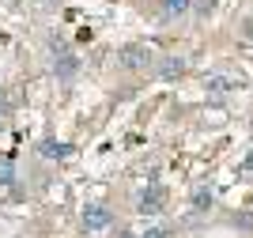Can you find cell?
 <instances>
[{
	"instance_id": "4",
	"label": "cell",
	"mask_w": 253,
	"mask_h": 238,
	"mask_svg": "<svg viewBox=\"0 0 253 238\" xmlns=\"http://www.w3.org/2000/svg\"><path fill=\"white\" fill-rule=\"evenodd\" d=\"M80 227L87 231V235H98V231H110L114 227V212L106 204H87L84 216H80Z\"/></svg>"
},
{
	"instance_id": "3",
	"label": "cell",
	"mask_w": 253,
	"mask_h": 238,
	"mask_svg": "<svg viewBox=\"0 0 253 238\" xmlns=\"http://www.w3.org/2000/svg\"><path fill=\"white\" fill-rule=\"evenodd\" d=\"M167 200H170L167 186L151 182V186H144V189H140V197H136V212H140L144 219H159L163 212H167Z\"/></svg>"
},
{
	"instance_id": "8",
	"label": "cell",
	"mask_w": 253,
	"mask_h": 238,
	"mask_svg": "<svg viewBox=\"0 0 253 238\" xmlns=\"http://www.w3.org/2000/svg\"><path fill=\"white\" fill-rule=\"evenodd\" d=\"M189 204H193V212H201V216L211 212V208H215V189H211V186H197L189 193Z\"/></svg>"
},
{
	"instance_id": "12",
	"label": "cell",
	"mask_w": 253,
	"mask_h": 238,
	"mask_svg": "<svg viewBox=\"0 0 253 238\" xmlns=\"http://www.w3.org/2000/svg\"><path fill=\"white\" fill-rule=\"evenodd\" d=\"M215 4H219V0H193V15H197V19H208L211 11H215Z\"/></svg>"
},
{
	"instance_id": "2",
	"label": "cell",
	"mask_w": 253,
	"mask_h": 238,
	"mask_svg": "<svg viewBox=\"0 0 253 238\" xmlns=\"http://www.w3.org/2000/svg\"><path fill=\"white\" fill-rule=\"evenodd\" d=\"M114 64L117 72H148V68H155V49L148 42H125V46H117Z\"/></svg>"
},
{
	"instance_id": "9",
	"label": "cell",
	"mask_w": 253,
	"mask_h": 238,
	"mask_svg": "<svg viewBox=\"0 0 253 238\" xmlns=\"http://www.w3.org/2000/svg\"><path fill=\"white\" fill-rule=\"evenodd\" d=\"M38 155H42V159H68V155H72V147L64 144V140H57V136H45L42 144H38Z\"/></svg>"
},
{
	"instance_id": "13",
	"label": "cell",
	"mask_w": 253,
	"mask_h": 238,
	"mask_svg": "<svg viewBox=\"0 0 253 238\" xmlns=\"http://www.w3.org/2000/svg\"><path fill=\"white\" fill-rule=\"evenodd\" d=\"M110 238H136V235H132L128 227H114V235H110Z\"/></svg>"
},
{
	"instance_id": "5",
	"label": "cell",
	"mask_w": 253,
	"mask_h": 238,
	"mask_svg": "<svg viewBox=\"0 0 253 238\" xmlns=\"http://www.w3.org/2000/svg\"><path fill=\"white\" fill-rule=\"evenodd\" d=\"M185 68H189V61L185 57H178V53H170V57H155V76L163 83H174L185 76Z\"/></svg>"
},
{
	"instance_id": "7",
	"label": "cell",
	"mask_w": 253,
	"mask_h": 238,
	"mask_svg": "<svg viewBox=\"0 0 253 238\" xmlns=\"http://www.w3.org/2000/svg\"><path fill=\"white\" fill-rule=\"evenodd\" d=\"M204 87H208V95H231L234 87H242V80H234L227 72H208L204 76Z\"/></svg>"
},
{
	"instance_id": "14",
	"label": "cell",
	"mask_w": 253,
	"mask_h": 238,
	"mask_svg": "<svg viewBox=\"0 0 253 238\" xmlns=\"http://www.w3.org/2000/svg\"><path fill=\"white\" fill-rule=\"evenodd\" d=\"M34 4H42V8H61V0H34Z\"/></svg>"
},
{
	"instance_id": "1",
	"label": "cell",
	"mask_w": 253,
	"mask_h": 238,
	"mask_svg": "<svg viewBox=\"0 0 253 238\" xmlns=\"http://www.w3.org/2000/svg\"><path fill=\"white\" fill-rule=\"evenodd\" d=\"M45 49H49V68L61 83H72L76 76H80V57H76V49L68 46L64 34H49V38H45Z\"/></svg>"
},
{
	"instance_id": "11",
	"label": "cell",
	"mask_w": 253,
	"mask_h": 238,
	"mask_svg": "<svg viewBox=\"0 0 253 238\" xmlns=\"http://www.w3.org/2000/svg\"><path fill=\"white\" fill-rule=\"evenodd\" d=\"M170 235H174V223H155V227H148L136 238H170Z\"/></svg>"
},
{
	"instance_id": "6",
	"label": "cell",
	"mask_w": 253,
	"mask_h": 238,
	"mask_svg": "<svg viewBox=\"0 0 253 238\" xmlns=\"http://www.w3.org/2000/svg\"><path fill=\"white\" fill-rule=\"evenodd\" d=\"M193 15V0H159V19L163 23H181Z\"/></svg>"
},
{
	"instance_id": "10",
	"label": "cell",
	"mask_w": 253,
	"mask_h": 238,
	"mask_svg": "<svg viewBox=\"0 0 253 238\" xmlns=\"http://www.w3.org/2000/svg\"><path fill=\"white\" fill-rule=\"evenodd\" d=\"M15 186V163L8 155H0V189H11Z\"/></svg>"
},
{
	"instance_id": "15",
	"label": "cell",
	"mask_w": 253,
	"mask_h": 238,
	"mask_svg": "<svg viewBox=\"0 0 253 238\" xmlns=\"http://www.w3.org/2000/svg\"><path fill=\"white\" fill-rule=\"evenodd\" d=\"M242 170H253V151H250V155L242 159Z\"/></svg>"
}]
</instances>
